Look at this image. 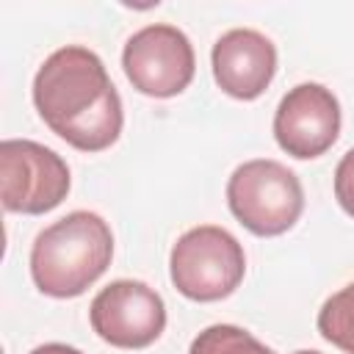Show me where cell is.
<instances>
[{"label":"cell","mask_w":354,"mask_h":354,"mask_svg":"<svg viewBox=\"0 0 354 354\" xmlns=\"http://www.w3.org/2000/svg\"><path fill=\"white\" fill-rule=\"evenodd\" d=\"M33 105L44 124L80 152L108 149L124 124L122 97L102 58L80 44L44 58L33 77Z\"/></svg>","instance_id":"1"},{"label":"cell","mask_w":354,"mask_h":354,"mask_svg":"<svg viewBox=\"0 0 354 354\" xmlns=\"http://www.w3.org/2000/svg\"><path fill=\"white\" fill-rule=\"evenodd\" d=\"M113 232L91 210H72L44 227L30 246L33 285L53 299L86 293L111 266Z\"/></svg>","instance_id":"2"},{"label":"cell","mask_w":354,"mask_h":354,"mask_svg":"<svg viewBox=\"0 0 354 354\" xmlns=\"http://www.w3.org/2000/svg\"><path fill=\"white\" fill-rule=\"evenodd\" d=\"M227 205L252 235L274 238L299 221L304 191L288 166L271 158H254L230 174Z\"/></svg>","instance_id":"3"},{"label":"cell","mask_w":354,"mask_h":354,"mask_svg":"<svg viewBox=\"0 0 354 354\" xmlns=\"http://www.w3.org/2000/svg\"><path fill=\"white\" fill-rule=\"evenodd\" d=\"M246 274L243 246L216 224H199L177 238L169 257L171 285L191 301L227 299Z\"/></svg>","instance_id":"4"},{"label":"cell","mask_w":354,"mask_h":354,"mask_svg":"<svg viewBox=\"0 0 354 354\" xmlns=\"http://www.w3.org/2000/svg\"><path fill=\"white\" fill-rule=\"evenodd\" d=\"M69 185V166L50 147L30 138H6L0 144V188L8 213H50L66 199Z\"/></svg>","instance_id":"5"},{"label":"cell","mask_w":354,"mask_h":354,"mask_svg":"<svg viewBox=\"0 0 354 354\" xmlns=\"http://www.w3.org/2000/svg\"><path fill=\"white\" fill-rule=\"evenodd\" d=\"M122 69L136 91L158 100L177 97L188 88L196 72L194 44L174 25H147L127 39Z\"/></svg>","instance_id":"6"},{"label":"cell","mask_w":354,"mask_h":354,"mask_svg":"<svg viewBox=\"0 0 354 354\" xmlns=\"http://www.w3.org/2000/svg\"><path fill=\"white\" fill-rule=\"evenodd\" d=\"M88 321L97 337L116 348H147L166 329V304L149 285L116 279L94 296Z\"/></svg>","instance_id":"7"},{"label":"cell","mask_w":354,"mask_h":354,"mask_svg":"<svg viewBox=\"0 0 354 354\" xmlns=\"http://www.w3.org/2000/svg\"><path fill=\"white\" fill-rule=\"evenodd\" d=\"M340 136L337 97L321 83L293 86L277 105L274 138L279 149L299 160L324 155Z\"/></svg>","instance_id":"8"},{"label":"cell","mask_w":354,"mask_h":354,"mask_svg":"<svg viewBox=\"0 0 354 354\" xmlns=\"http://www.w3.org/2000/svg\"><path fill=\"white\" fill-rule=\"evenodd\" d=\"M218 88L235 100H257L277 72V47L268 36L252 28L221 33L210 53Z\"/></svg>","instance_id":"9"},{"label":"cell","mask_w":354,"mask_h":354,"mask_svg":"<svg viewBox=\"0 0 354 354\" xmlns=\"http://www.w3.org/2000/svg\"><path fill=\"white\" fill-rule=\"evenodd\" d=\"M318 332L346 354H354V282L332 293L318 310Z\"/></svg>","instance_id":"10"},{"label":"cell","mask_w":354,"mask_h":354,"mask_svg":"<svg viewBox=\"0 0 354 354\" xmlns=\"http://www.w3.org/2000/svg\"><path fill=\"white\" fill-rule=\"evenodd\" d=\"M188 354H277V351H271L266 343H260L254 335H249L235 324H213L194 337Z\"/></svg>","instance_id":"11"},{"label":"cell","mask_w":354,"mask_h":354,"mask_svg":"<svg viewBox=\"0 0 354 354\" xmlns=\"http://www.w3.org/2000/svg\"><path fill=\"white\" fill-rule=\"evenodd\" d=\"M335 196L340 207L354 218V147L340 158L335 169Z\"/></svg>","instance_id":"12"},{"label":"cell","mask_w":354,"mask_h":354,"mask_svg":"<svg viewBox=\"0 0 354 354\" xmlns=\"http://www.w3.org/2000/svg\"><path fill=\"white\" fill-rule=\"evenodd\" d=\"M30 354H83V351H77L66 343H44V346H36Z\"/></svg>","instance_id":"13"},{"label":"cell","mask_w":354,"mask_h":354,"mask_svg":"<svg viewBox=\"0 0 354 354\" xmlns=\"http://www.w3.org/2000/svg\"><path fill=\"white\" fill-rule=\"evenodd\" d=\"M296 354H321V351H296Z\"/></svg>","instance_id":"14"}]
</instances>
